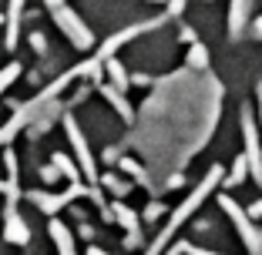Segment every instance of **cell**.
<instances>
[{"instance_id": "6da1fadb", "label": "cell", "mask_w": 262, "mask_h": 255, "mask_svg": "<svg viewBox=\"0 0 262 255\" xmlns=\"http://www.w3.org/2000/svg\"><path fill=\"white\" fill-rule=\"evenodd\" d=\"M71 78H77V71H74V67H71L68 74H61V78H57V81H54L51 87H44V91H40L37 98H31L27 104H20V108L14 111V118H10V121L4 124V128H0V148H7L10 141H14V134L20 131V128H27V124H34V118H37L40 111L47 108V104H54V98H57V94H61L64 87L71 84Z\"/></svg>"}, {"instance_id": "7a4b0ae2", "label": "cell", "mask_w": 262, "mask_h": 255, "mask_svg": "<svg viewBox=\"0 0 262 255\" xmlns=\"http://www.w3.org/2000/svg\"><path fill=\"white\" fill-rule=\"evenodd\" d=\"M84 195H91V198L98 201V205H104V201H101V192H94V188L81 185V181H77V185H71V188H68V192H64V195H47V192H31V195H27V198H31L34 205H37V208L44 212V215H57V212H61L64 205H68V201H74V198H84Z\"/></svg>"}, {"instance_id": "3957f363", "label": "cell", "mask_w": 262, "mask_h": 255, "mask_svg": "<svg viewBox=\"0 0 262 255\" xmlns=\"http://www.w3.org/2000/svg\"><path fill=\"white\" fill-rule=\"evenodd\" d=\"M54 24L71 37V44H77V51H91L94 47V34L88 31V24L81 20L71 7H57L54 10Z\"/></svg>"}, {"instance_id": "277c9868", "label": "cell", "mask_w": 262, "mask_h": 255, "mask_svg": "<svg viewBox=\"0 0 262 255\" xmlns=\"http://www.w3.org/2000/svg\"><path fill=\"white\" fill-rule=\"evenodd\" d=\"M64 128H68V138H71V148H74V155H77V168H81V175H84L88 181H94V178H98V165H94V155H91V148H88L84 131L77 128V121L71 114H64Z\"/></svg>"}, {"instance_id": "5b68a950", "label": "cell", "mask_w": 262, "mask_h": 255, "mask_svg": "<svg viewBox=\"0 0 262 255\" xmlns=\"http://www.w3.org/2000/svg\"><path fill=\"white\" fill-rule=\"evenodd\" d=\"M222 208L229 212L232 225L239 228V235H242V242H246L249 255H262V235L255 232V225H252V218H249V212H242L239 205H235V201L229 198V195H222Z\"/></svg>"}, {"instance_id": "8992f818", "label": "cell", "mask_w": 262, "mask_h": 255, "mask_svg": "<svg viewBox=\"0 0 262 255\" xmlns=\"http://www.w3.org/2000/svg\"><path fill=\"white\" fill-rule=\"evenodd\" d=\"M242 138H246V161H249V175L262 185V145H259V128H255L252 114L242 111Z\"/></svg>"}, {"instance_id": "52a82bcc", "label": "cell", "mask_w": 262, "mask_h": 255, "mask_svg": "<svg viewBox=\"0 0 262 255\" xmlns=\"http://www.w3.org/2000/svg\"><path fill=\"white\" fill-rule=\"evenodd\" d=\"M151 27H162V17H151V20H141V24H135V27H124V31H118L115 37H108L104 44H101V51L94 54V61H101V64H104V61H108V57L115 54V51H118L121 44H128L131 37H138V34L151 31Z\"/></svg>"}, {"instance_id": "ba28073f", "label": "cell", "mask_w": 262, "mask_h": 255, "mask_svg": "<svg viewBox=\"0 0 262 255\" xmlns=\"http://www.w3.org/2000/svg\"><path fill=\"white\" fill-rule=\"evenodd\" d=\"M4 239L14 242V245H27L31 242V228H27V222L17 212V201H7V208H4Z\"/></svg>"}, {"instance_id": "9c48e42d", "label": "cell", "mask_w": 262, "mask_h": 255, "mask_svg": "<svg viewBox=\"0 0 262 255\" xmlns=\"http://www.w3.org/2000/svg\"><path fill=\"white\" fill-rule=\"evenodd\" d=\"M111 215H115V222H121L124 228H128V239H124V245H128V248H138V245H141L138 215H135L128 205H121V201H115V205H111Z\"/></svg>"}, {"instance_id": "30bf717a", "label": "cell", "mask_w": 262, "mask_h": 255, "mask_svg": "<svg viewBox=\"0 0 262 255\" xmlns=\"http://www.w3.org/2000/svg\"><path fill=\"white\" fill-rule=\"evenodd\" d=\"M47 232H51V239H54V245H57V252H61V255H77V248H74V235H71L68 225H61L57 218H51Z\"/></svg>"}, {"instance_id": "8fae6325", "label": "cell", "mask_w": 262, "mask_h": 255, "mask_svg": "<svg viewBox=\"0 0 262 255\" xmlns=\"http://www.w3.org/2000/svg\"><path fill=\"white\" fill-rule=\"evenodd\" d=\"M249 14H252V0H232V10H229V34L239 37L242 27L249 24Z\"/></svg>"}, {"instance_id": "7c38bea8", "label": "cell", "mask_w": 262, "mask_h": 255, "mask_svg": "<svg viewBox=\"0 0 262 255\" xmlns=\"http://www.w3.org/2000/svg\"><path fill=\"white\" fill-rule=\"evenodd\" d=\"M101 94H104V101H108L111 108H115L118 114L124 118V121H131V118H135V111H131V104L124 101V91H118L115 84H101Z\"/></svg>"}, {"instance_id": "4fadbf2b", "label": "cell", "mask_w": 262, "mask_h": 255, "mask_svg": "<svg viewBox=\"0 0 262 255\" xmlns=\"http://www.w3.org/2000/svg\"><path fill=\"white\" fill-rule=\"evenodd\" d=\"M101 67H104V74H108V78H111L108 84H115L118 91H128V87H131V78H128V71H124L121 64L115 61V57H108V61L101 64Z\"/></svg>"}, {"instance_id": "5bb4252c", "label": "cell", "mask_w": 262, "mask_h": 255, "mask_svg": "<svg viewBox=\"0 0 262 255\" xmlns=\"http://www.w3.org/2000/svg\"><path fill=\"white\" fill-rule=\"evenodd\" d=\"M20 17H24V0H10V17H7V47L17 44L20 34Z\"/></svg>"}, {"instance_id": "9a60e30c", "label": "cell", "mask_w": 262, "mask_h": 255, "mask_svg": "<svg viewBox=\"0 0 262 255\" xmlns=\"http://www.w3.org/2000/svg\"><path fill=\"white\" fill-rule=\"evenodd\" d=\"M54 168L61 171V175H68L71 181H74V185H77V181H81V171H77V165L71 161V158L64 155V151H57V155H54Z\"/></svg>"}, {"instance_id": "2e32d148", "label": "cell", "mask_w": 262, "mask_h": 255, "mask_svg": "<svg viewBox=\"0 0 262 255\" xmlns=\"http://www.w3.org/2000/svg\"><path fill=\"white\" fill-rule=\"evenodd\" d=\"M249 175V161H246V155H239L235 161H232V175H229V181L222 178V185L225 188H232V185H242V178Z\"/></svg>"}, {"instance_id": "e0dca14e", "label": "cell", "mask_w": 262, "mask_h": 255, "mask_svg": "<svg viewBox=\"0 0 262 255\" xmlns=\"http://www.w3.org/2000/svg\"><path fill=\"white\" fill-rule=\"evenodd\" d=\"M185 61H188V67H205V64H208V51L202 44H192V47H188V54H185Z\"/></svg>"}, {"instance_id": "ac0fdd59", "label": "cell", "mask_w": 262, "mask_h": 255, "mask_svg": "<svg viewBox=\"0 0 262 255\" xmlns=\"http://www.w3.org/2000/svg\"><path fill=\"white\" fill-rule=\"evenodd\" d=\"M104 188H108L111 195H118V198H124V195L131 192V185H128V181H121L118 175H104Z\"/></svg>"}, {"instance_id": "d6986e66", "label": "cell", "mask_w": 262, "mask_h": 255, "mask_svg": "<svg viewBox=\"0 0 262 255\" xmlns=\"http://www.w3.org/2000/svg\"><path fill=\"white\" fill-rule=\"evenodd\" d=\"M17 78H20V64H7V67H4V71H0V94H4V91H7V87L10 84H14V81Z\"/></svg>"}, {"instance_id": "ffe728a7", "label": "cell", "mask_w": 262, "mask_h": 255, "mask_svg": "<svg viewBox=\"0 0 262 255\" xmlns=\"http://www.w3.org/2000/svg\"><path fill=\"white\" fill-rule=\"evenodd\" d=\"M4 165H7V175H10V181H17V155H14V148H4Z\"/></svg>"}, {"instance_id": "44dd1931", "label": "cell", "mask_w": 262, "mask_h": 255, "mask_svg": "<svg viewBox=\"0 0 262 255\" xmlns=\"http://www.w3.org/2000/svg\"><path fill=\"white\" fill-rule=\"evenodd\" d=\"M121 168L128 171V175H135V178L141 181V185H145V171L138 168V161H131V158H121Z\"/></svg>"}, {"instance_id": "7402d4cb", "label": "cell", "mask_w": 262, "mask_h": 255, "mask_svg": "<svg viewBox=\"0 0 262 255\" xmlns=\"http://www.w3.org/2000/svg\"><path fill=\"white\" fill-rule=\"evenodd\" d=\"M0 195H7V201H17V198H20V192L14 188V181H0Z\"/></svg>"}, {"instance_id": "603a6c76", "label": "cell", "mask_w": 262, "mask_h": 255, "mask_svg": "<svg viewBox=\"0 0 262 255\" xmlns=\"http://www.w3.org/2000/svg\"><path fill=\"white\" fill-rule=\"evenodd\" d=\"M182 252H185V255H222V252H208V248H199V245H188V242H182Z\"/></svg>"}, {"instance_id": "cb8c5ba5", "label": "cell", "mask_w": 262, "mask_h": 255, "mask_svg": "<svg viewBox=\"0 0 262 255\" xmlns=\"http://www.w3.org/2000/svg\"><path fill=\"white\" fill-rule=\"evenodd\" d=\"M57 175H61V171H57L54 165H47V168H40V178H44L47 185H54V181H57Z\"/></svg>"}, {"instance_id": "d4e9b609", "label": "cell", "mask_w": 262, "mask_h": 255, "mask_svg": "<svg viewBox=\"0 0 262 255\" xmlns=\"http://www.w3.org/2000/svg\"><path fill=\"white\" fill-rule=\"evenodd\" d=\"M31 47L44 54V51H47V37H44V34H31Z\"/></svg>"}, {"instance_id": "484cf974", "label": "cell", "mask_w": 262, "mask_h": 255, "mask_svg": "<svg viewBox=\"0 0 262 255\" xmlns=\"http://www.w3.org/2000/svg\"><path fill=\"white\" fill-rule=\"evenodd\" d=\"M158 215H162V205H148V212H145V218H148V222H155Z\"/></svg>"}, {"instance_id": "4316f807", "label": "cell", "mask_w": 262, "mask_h": 255, "mask_svg": "<svg viewBox=\"0 0 262 255\" xmlns=\"http://www.w3.org/2000/svg\"><path fill=\"white\" fill-rule=\"evenodd\" d=\"M178 37H182V44H195V31H188V27H182Z\"/></svg>"}, {"instance_id": "83f0119b", "label": "cell", "mask_w": 262, "mask_h": 255, "mask_svg": "<svg viewBox=\"0 0 262 255\" xmlns=\"http://www.w3.org/2000/svg\"><path fill=\"white\" fill-rule=\"evenodd\" d=\"M249 218H262V198H259V201H255L252 208H249Z\"/></svg>"}, {"instance_id": "f1b7e54d", "label": "cell", "mask_w": 262, "mask_h": 255, "mask_svg": "<svg viewBox=\"0 0 262 255\" xmlns=\"http://www.w3.org/2000/svg\"><path fill=\"white\" fill-rule=\"evenodd\" d=\"M182 181H185L182 175H171V178H168V188H182Z\"/></svg>"}, {"instance_id": "f546056e", "label": "cell", "mask_w": 262, "mask_h": 255, "mask_svg": "<svg viewBox=\"0 0 262 255\" xmlns=\"http://www.w3.org/2000/svg\"><path fill=\"white\" fill-rule=\"evenodd\" d=\"M44 4H47V7H51V10H57V7H64V0H44Z\"/></svg>"}, {"instance_id": "4dcf8cb0", "label": "cell", "mask_w": 262, "mask_h": 255, "mask_svg": "<svg viewBox=\"0 0 262 255\" xmlns=\"http://www.w3.org/2000/svg\"><path fill=\"white\" fill-rule=\"evenodd\" d=\"M255 37H262V17H255Z\"/></svg>"}, {"instance_id": "1f68e13d", "label": "cell", "mask_w": 262, "mask_h": 255, "mask_svg": "<svg viewBox=\"0 0 262 255\" xmlns=\"http://www.w3.org/2000/svg\"><path fill=\"white\" fill-rule=\"evenodd\" d=\"M165 255H185V252H182V242H178V245L171 248V252H165Z\"/></svg>"}, {"instance_id": "d6a6232c", "label": "cell", "mask_w": 262, "mask_h": 255, "mask_svg": "<svg viewBox=\"0 0 262 255\" xmlns=\"http://www.w3.org/2000/svg\"><path fill=\"white\" fill-rule=\"evenodd\" d=\"M88 255H108V252H101L98 245H91V248H88Z\"/></svg>"}, {"instance_id": "836d02e7", "label": "cell", "mask_w": 262, "mask_h": 255, "mask_svg": "<svg viewBox=\"0 0 262 255\" xmlns=\"http://www.w3.org/2000/svg\"><path fill=\"white\" fill-rule=\"evenodd\" d=\"M259 121H262V84H259Z\"/></svg>"}, {"instance_id": "e575fe53", "label": "cell", "mask_w": 262, "mask_h": 255, "mask_svg": "<svg viewBox=\"0 0 262 255\" xmlns=\"http://www.w3.org/2000/svg\"><path fill=\"white\" fill-rule=\"evenodd\" d=\"M0 24H7V17H4V14H0Z\"/></svg>"}, {"instance_id": "d590c367", "label": "cell", "mask_w": 262, "mask_h": 255, "mask_svg": "<svg viewBox=\"0 0 262 255\" xmlns=\"http://www.w3.org/2000/svg\"><path fill=\"white\" fill-rule=\"evenodd\" d=\"M151 4H165V0H151Z\"/></svg>"}]
</instances>
